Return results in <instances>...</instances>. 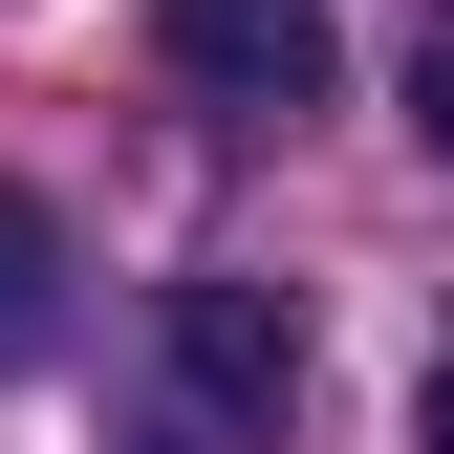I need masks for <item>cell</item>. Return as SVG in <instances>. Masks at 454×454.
<instances>
[{"label": "cell", "mask_w": 454, "mask_h": 454, "mask_svg": "<svg viewBox=\"0 0 454 454\" xmlns=\"http://www.w3.org/2000/svg\"><path fill=\"white\" fill-rule=\"evenodd\" d=\"M281 411H303V303L281 281H174L130 389H108V454H281Z\"/></svg>", "instance_id": "cell-1"}, {"label": "cell", "mask_w": 454, "mask_h": 454, "mask_svg": "<svg viewBox=\"0 0 454 454\" xmlns=\"http://www.w3.org/2000/svg\"><path fill=\"white\" fill-rule=\"evenodd\" d=\"M152 66H174L216 130H303L347 43H325V0H152Z\"/></svg>", "instance_id": "cell-2"}, {"label": "cell", "mask_w": 454, "mask_h": 454, "mask_svg": "<svg viewBox=\"0 0 454 454\" xmlns=\"http://www.w3.org/2000/svg\"><path fill=\"white\" fill-rule=\"evenodd\" d=\"M43 347H66V216L0 174V368H43Z\"/></svg>", "instance_id": "cell-3"}, {"label": "cell", "mask_w": 454, "mask_h": 454, "mask_svg": "<svg viewBox=\"0 0 454 454\" xmlns=\"http://www.w3.org/2000/svg\"><path fill=\"white\" fill-rule=\"evenodd\" d=\"M389 87H411V152H433V174H454V0H433V22H411V66H389Z\"/></svg>", "instance_id": "cell-4"}, {"label": "cell", "mask_w": 454, "mask_h": 454, "mask_svg": "<svg viewBox=\"0 0 454 454\" xmlns=\"http://www.w3.org/2000/svg\"><path fill=\"white\" fill-rule=\"evenodd\" d=\"M411 433H433V454H454V347H433V389H411Z\"/></svg>", "instance_id": "cell-5"}]
</instances>
